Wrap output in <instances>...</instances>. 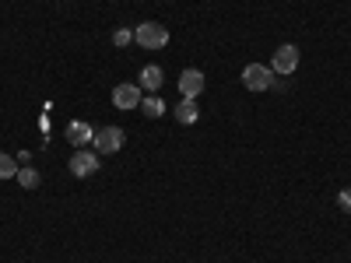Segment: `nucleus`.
Here are the masks:
<instances>
[{"label":"nucleus","mask_w":351,"mask_h":263,"mask_svg":"<svg viewBox=\"0 0 351 263\" xmlns=\"http://www.w3.org/2000/svg\"><path fill=\"white\" fill-rule=\"evenodd\" d=\"M134 42H137L141 49H162V46L169 42V28L158 25V21H144V25L134 28Z\"/></svg>","instance_id":"nucleus-1"},{"label":"nucleus","mask_w":351,"mask_h":263,"mask_svg":"<svg viewBox=\"0 0 351 263\" xmlns=\"http://www.w3.org/2000/svg\"><path fill=\"white\" fill-rule=\"evenodd\" d=\"M243 84L250 92H267V88H274V71L263 64H250V67H243Z\"/></svg>","instance_id":"nucleus-2"},{"label":"nucleus","mask_w":351,"mask_h":263,"mask_svg":"<svg viewBox=\"0 0 351 263\" xmlns=\"http://www.w3.org/2000/svg\"><path fill=\"white\" fill-rule=\"evenodd\" d=\"M295 67H299V46H291V42L278 46L274 49V60H271V71L281 74V77H288V74H295Z\"/></svg>","instance_id":"nucleus-3"},{"label":"nucleus","mask_w":351,"mask_h":263,"mask_svg":"<svg viewBox=\"0 0 351 263\" xmlns=\"http://www.w3.org/2000/svg\"><path fill=\"white\" fill-rule=\"evenodd\" d=\"M123 140H127V137H123L120 127H102V130H95V140H92V144H95L99 155H112V151L123 148Z\"/></svg>","instance_id":"nucleus-4"},{"label":"nucleus","mask_w":351,"mask_h":263,"mask_svg":"<svg viewBox=\"0 0 351 263\" xmlns=\"http://www.w3.org/2000/svg\"><path fill=\"white\" fill-rule=\"evenodd\" d=\"M141 84H116L112 88V105L116 109H141Z\"/></svg>","instance_id":"nucleus-5"},{"label":"nucleus","mask_w":351,"mask_h":263,"mask_svg":"<svg viewBox=\"0 0 351 263\" xmlns=\"http://www.w3.org/2000/svg\"><path fill=\"white\" fill-rule=\"evenodd\" d=\"M99 155L95 151H77L74 158H71V172L77 175V179H84V175H95L99 172Z\"/></svg>","instance_id":"nucleus-6"},{"label":"nucleus","mask_w":351,"mask_h":263,"mask_svg":"<svg viewBox=\"0 0 351 263\" xmlns=\"http://www.w3.org/2000/svg\"><path fill=\"white\" fill-rule=\"evenodd\" d=\"M180 92H183V99H197L204 92V74L197 67H186L180 74Z\"/></svg>","instance_id":"nucleus-7"},{"label":"nucleus","mask_w":351,"mask_h":263,"mask_svg":"<svg viewBox=\"0 0 351 263\" xmlns=\"http://www.w3.org/2000/svg\"><path fill=\"white\" fill-rule=\"evenodd\" d=\"M67 140L74 144V148H84V144H92L95 140V130L88 127V123H81V120H74V123H67Z\"/></svg>","instance_id":"nucleus-8"},{"label":"nucleus","mask_w":351,"mask_h":263,"mask_svg":"<svg viewBox=\"0 0 351 263\" xmlns=\"http://www.w3.org/2000/svg\"><path fill=\"white\" fill-rule=\"evenodd\" d=\"M137 77H141V92H152V95L158 92V88H162V81H165L162 67H155V64H148V67H144Z\"/></svg>","instance_id":"nucleus-9"},{"label":"nucleus","mask_w":351,"mask_h":263,"mask_svg":"<svg viewBox=\"0 0 351 263\" xmlns=\"http://www.w3.org/2000/svg\"><path fill=\"white\" fill-rule=\"evenodd\" d=\"M197 116H200V109H197V99H183L180 105H176V123L190 127V123H197Z\"/></svg>","instance_id":"nucleus-10"},{"label":"nucleus","mask_w":351,"mask_h":263,"mask_svg":"<svg viewBox=\"0 0 351 263\" xmlns=\"http://www.w3.org/2000/svg\"><path fill=\"white\" fill-rule=\"evenodd\" d=\"M141 112L148 116V120H158V116H165V102L158 95H148V99H141Z\"/></svg>","instance_id":"nucleus-11"},{"label":"nucleus","mask_w":351,"mask_h":263,"mask_svg":"<svg viewBox=\"0 0 351 263\" xmlns=\"http://www.w3.org/2000/svg\"><path fill=\"white\" fill-rule=\"evenodd\" d=\"M14 179L21 183V190H36V186H39V172L25 165V168H18V175H14Z\"/></svg>","instance_id":"nucleus-12"},{"label":"nucleus","mask_w":351,"mask_h":263,"mask_svg":"<svg viewBox=\"0 0 351 263\" xmlns=\"http://www.w3.org/2000/svg\"><path fill=\"white\" fill-rule=\"evenodd\" d=\"M18 162L11 158V155H4V151H0V179H14V175H18Z\"/></svg>","instance_id":"nucleus-13"},{"label":"nucleus","mask_w":351,"mask_h":263,"mask_svg":"<svg viewBox=\"0 0 351 263\" xmlns=\"http://www.w3.org/2000/svg\"><path fill=\"white\" fill-rule=\"evenodd\" d=\"M112 42L120 46V49L130 46V42H134V28H116V32H112Z\"/></svg>","instance_id":"nucleus-14"},{"label":"nucleus","mask_w":351,"mask_h":263,"mask_svg":"<svg viewBox=\"0 0 351 263\" xmlns=\"http://www.w3.org/2000/svg\"><path fill=\"white\" fill-rule=\"evenodd\" d=\"M337 203H341L344 214H351V190H341V193H337Z\"/></svg>","instance_id":"nucleus-15"}]
</instances>
